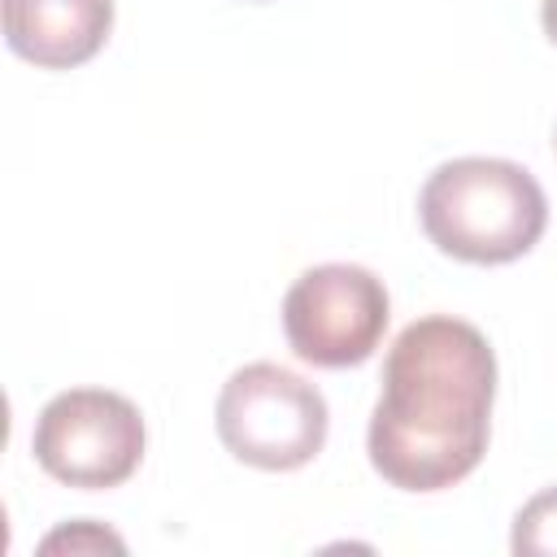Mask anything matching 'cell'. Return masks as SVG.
Instances as JSON below:
<instances>
[{
    "mask_svg": "<svg viewBox=\"0 0 557 557\" xmlns=\"http://www.w3.org/2000/svg\"><path fill=\"white\" fill-rule=\"evenodd\" d=\"M496 352L453 313L409 322L383 357V392L366 426V453L400 492H444L479 470L492 435Z\"/></svg>",
    "mask_w": 557,
    "mask_h": 557,
    "instance_id": "obj_1",
    "label": "cell"
},
{
    "mask_svg": "<svg viewBox=\"0 0 557 557\" xmlns=\"http://www.w3.org/2000/svg\"><path fill=\"white\" fill-rule=\"evenodd\" d=\"M426 239L466 265H509L548 231V196L535 174L505 157H457L418 191Z\"/></svg>",
    "mask_w": 557,
    "mask_h": 557,
    "instance_id": "obj_2",
    "label": "cell"
},
{
    "mask_svg": "<svg viewBox=\"0 0 557 557\" xmlns=\"http://www.w3.org/2000/svg\"><path fill=\"white\" fill-rule=\"evenodd\" d=\"M213 426L235 461L287 474L309 466L326 448L331 409L309 379L274 361H252L222 383Z\"/></svg>",
    "mask_w": 557,
    "mask_h": 557,
    "instance_id": "obj_3",
    "label": "cell"
},
{
    "mask_svg": "<svg viewBox=\"0 0 557 557\" xmlns=\"http://www.w3.org/2000/svg\"><path fill=\"white\" fill-rule=\"evenodd\" d=\"M144 413L135 400L109 387L57 392L30 431V453L39 470L65 487L104 492L122 487L144 461Z\"/></svg>",
    "mask_w": 557,
    "mask_h": 557,
    "instance_id": "obj_4",
    "label": "cell"
},
{
    "mask_svg": "<svg viewBox=\"0 0 557 557\" xmlns=\"http://www.w3.org/2000/svg\"><path fill=\"white\" fill-rule=\"evenodd\" d=\"M392 318L387 287L374 270L326 261L305 270L283 296L287 348L318 370H348L374 357Z\"/></svg>",
    "mask_w": 557,
    "mask_h": 557,
    "instance_id": "obj_5",
    "label": "cell"
},
{
    "mask_svg": "<svg viewBox=\"0 0 557 557\" xmlns=\"http://www.w3.org/2000/svg\"><path fill=\"white\" fill-rule=\"evenodd\" d=\"M113 30V0H4V44L39 70L91 61Z\"/></svg>",
    "mask_w": 557,
    "mask_h": 557,
    "instance_id": "obj_6",
    "label": "cell"
},
{
    "mask_svg": "<svg viewBox=\"0 0 557 557\" xmlns=\"http://www.w3.org/2000/svg\"><path fill=\"white\" fill-rule=\"evenodd\" d=\"M509 548H513L518 557H557V487L535 492V496L518 509Z\"/></svg>",
    "mask_w": 557,
    "mask_h": 557,
    "instance_id": "obj_7",
    "label": "cell"
},
{
    "mask_svg": "<svg viewBox=\"0 0 557 557\" xmlns=\"http://www.w3.org/2000/svg\"><path fill=\"white\" fill-rule=\"evenodd\" d=\"M61 548H70V553H126V544H122V535H113L109 527H100V522H91V518H78V522H65V527H57L52 535H44L39 540V553H61Z\"/></svg>",
    "mask_w": 557,
    "mask_h": 557,
    "instance_id": "obj_8",
    "label": "cell"
},
{
    "mask_svg": "<svg viewBox=\"0 0 557 557\" xmlns=\"http://www.w3.org/2000/svg\"><path fill=\"white\" fill-rule=\"evenodd\" d=\"M540 26H544L548 44H557V0H540Z\"/></svg>",
    "mask_w": 557,
    "mask_h": 557,
    "instance_id": "obj_9",
    "label": "cell"
},
{
    "mask_svg": "<svg viewBox=\"0 0 557 557\" xmlns=\"http://www.w3.org/2000/svg\"><path fill=\"white\" fill-rule=\"evenodd\" d=\"M252 4H261V0H252Z\"/></svg>",
    "mask_w": 557,
    "mask_h": 557,
    "instance_id": "obj_10",
    "label": "cell"
}]
</instances>
